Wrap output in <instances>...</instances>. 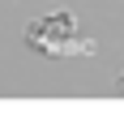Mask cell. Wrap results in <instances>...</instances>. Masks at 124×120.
<instances>
[{
	"instance_id": "6da1fadb",
	"label": "cell",
	"mask_w": 124,
	"mask_h": 120,
	"mask_svg": "<svg viewBox=\"0 0 124 120\" xmlns=\"http://www.w3.org/2000/svg\"><path fill=\"white\" fill-rule=\"evenodd\" d=\"M26 43L39 56H94L99 43L77 30V17L69 9H51L26 26Z\"/></svg>"
},
{
	"instance_id": "7a4b0ae2",
	"label": "cell",
	"mask_w": 124,
	"mask_h": 120,
	"mask_svg": "<svg viewBox=\"0 0 124 120\" xmlns=\"http://www.w3.org/2000/svg\"><path fill=\"white\" fill-rule=\"evenodd\" d=\"M120 82H124V77H120Z\"/></svg>"
}]
</instances>
